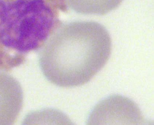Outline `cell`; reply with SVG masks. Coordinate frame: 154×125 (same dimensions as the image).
<instances>
[{"instance_id": "2", "label": "cell", "mask_w": 154, "mask_h": 125, "mask_svg": "<svg viewBox=\"0 0 154 125\" xmlns=\"http://www.w3.org/2000/svg\"><path fill=\"white\" fill-rule=\"evenodd\" d=\"M66 5L75 12L101 15L118 7L123 0H64Z\"/></svg>"}, {"instance_id": "1", "label": "cell", "mask_w": 154, "mask_h": 125, "mask_svg": "<svg viewBox=\"0 0 154 125\" xmlns=\"http://www.w3.org/2000/svg\"><path fill=\"white\" fill-rule=\"evenodd\" d=\"M112 41L100 23L77 21L59 28L45 45L40 59L43 74L62 87L88 82L110 57Z\"/></svg>"}, {"instance_id": "3", "label": "cell", "mask_w": 154, "mask_h": 125, "mask_svg": "<svg viewBox=\"0 0 154 125\" xmlns=\"http://www.w3.org/2000/svg\"><path fill=\"white\" fill-rule=\"evenodd\" d=\"M16 101L15 88L9 75L0 73V125L7 122Z\"/></svg>"}]
</instances>
